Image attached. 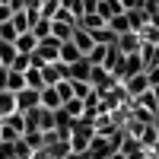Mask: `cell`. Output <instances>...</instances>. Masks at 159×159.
<instances>
[{"label":"cell","instance_id":"obj_2","mask_svg":"<svg viewBox=\"0 0 159 159\" xmlns=\"http://www.w3.org/2000/svg\"><path fill=\"white\" fill-rule=\"evenodd\" d=\"M42 76H45V86H54L61 80H70V67L64 61H51V64L42 67Z\"/></svg>","mask_w":159,"mask_h":159},{"label":"cell","instance_id":"obj_25","mask_svg":"<svg viewBox=\"0 0 159 159\" xmlns=\"http://www.w3.org/2000/svg\"><path fill=\"white\" fill-rule=\"evenodd\" d=\"M61 108L67 111L70 118H83V99H67V102L61 105Z\"/></svg>","mask_w":159,"mask_h":159},{"label":"cell","instance_id":"obj_1","mask_svg":"<svg viewBox=\"0 0 159 159\" xmlns=\"http://www.w3.org/2000/svg\"><path fill=\"white\" fill-rule=\"evenodd\" d=\"M96 137V124L86 121V118H76L70 134H67V143H70V153H86L89 150V140Z\"/></svg>","mask_w":159,"mask_h":159},{"label":"cell","instance_id":"obj_35","mask_svg":"<svg viewBox=\"0 0 159 159\" xmlns=\"http://www.w3.org/2000/svg\"><path fill=\"white\" fill-rule=\"evenodd\" d=\"M150 153H153V156H159V140H156L153 147H150Z\"/></svg>","mask_w":159,"mask_h":159},{"label":"cell","instance_id":"obj_37","mask_svg":"<svg viewBox=\"0 0 159 159\" xmlns=\"http://www.w3.org/2000/svg\"><path fill=\"white\" fill-rule=\"evenodd\" d=\"M147 159H159V156H153V153H147Z\"/></svg>","mask_w":159,"mask_h":159},{"label":"cell","instance_id":"obj_19","mask_svg":"<svg viewBox=\"0 0 159 159\" xmlns=\"http://www.w3.org/2000/svg\"><path fill=\"white\" fill-rule=\"evenodd\" d=\"M22 76H25V86H29V89H38V92L45 89V76H42V70H38V67H29Z\"/></svg>","mask_w":159,"mask_h":159},{"label":"cell","instance_id":"obj_7","mask_svg":"<svg viewBox=\"0 0 159 159\" xmlns=\"http://www.w3.org/2000/svg\"><path fill=\"white\" fill-rule=\"evenodd\" d=\"M96 13L108 22L111 16H118V13H124V7H121V0H96Z\"/></svg>","mask_w":159,"mask_h":159},{"label":"cell","instance_id":"obj_14","mask_svg":"<svg viewBox=\"0 0 159 159\" xmlns=\"http://www.w3.org/2000/svg\"><path fill=\"white\" fill-rule=\"evenodd\" d=\"M16 111V92H7V89H0V121H3L7 115Z\"/></svg>","mask_w":159,"mask_h":159},{"label":"cell","instance_id":"obj_16","mask_svg":"<svg viewBox=\"0 0 159 159\" xmlns=\"http://www.w3.org/2000/svg\"><path fill=\"white\" fill-rule=\"evenodd\" d=\"M73 29H76V25H67V22H57V19H51V35H54L57 42H70Z\"/></svg>","mask_w":159,"mask_h":159},{"label":"cell","instance_id":"obj_13","mask_svg":"<svg viewBox=\"0 0 159 159\" xmlns=\"http://www.w3.org/2000/svg\"><path fill=\"white\" fill-rule=\"evenodd\" d=\"M13 45H16L19 54H32L35 45H38V38H35L32 32H22V35H16V42H13Z\"/></svg>","mask_w":159,"mask_h":159},{"label":"cell","instance_id":"obj_10","mask_svg":"<svg viewBox=\"0 0 159 159\" xmlns=\"http://www.w3.org/2000/svg\"><path fill=\"white\" fill-rule=\"evenodd\" d=\"M140 61H143V70H153L159 64V45H140Z\"/></svg>","mask_w":159,"mask_h":159},{"label":"cell","instance_id":"obj_6","mask_svg":"<svg viewBox=\"0 0 159 159\" xmlns=\"http://www.w3.org/2000/svg\"><path fill=\"white\" fill-rule=\"evenodd\" d=\"M32 108H38V89H29V86H25V89H19L16 92V111H32Z\"/></svg>","mask_w":159,"mask_h":159},{"label":"cell","instance_id":"obj_27","mask_svg":"<svg viewBox=\"0 0 159 159\" xmlns=\"http://www.w3.org/2000/svg\"><path fill=\"white\" fill-rule=\"evenodd\" d=\"M105 54H108V45H96V48L86 54V61H89V64H102V61H105Z\"/></svg>","mask_w":159,"mask_h":159},{"label":"cell","instance_id":"obj_8","mask_svg":"<svg viewBox=\"0 0 159 159\" xmlns=\"http://www.w3.org/2000/svg\"><path fill=\"white\" fill-rule=\"evenodd\" d=\"M70 42H73V45H76L80 51H83V57L89 54L92 48H96V42H92V35H89L86 29H80V25H76V29H73V35H70Z\"/></svg>","mask_w":159,"mask_h":159},{"label":"cell","instance_id":"obj_12","mask_svg":"<svg viewBox=\"0 0 159 159\" xmlns=\"http://www.w3.org/2000/svg\"><path fill=\"white\" fill-rule=\"evenodd\" d=\"M70 67V80H83V83H89V70H92V64L86 57H80L76 64H67Z\"/></svg>","mask_w":159,"mask_h":159},{"label":"cell","instance_id":"obj_20","mask_svg":"<svg viewBox=\"0 0 159 159\" xmlns=\"http://www.w3.org/2000/svg\"><path fill=\"white\" fill-rule=\"evenodd\" d=\"M29 32H32V35L38 38V42H42V38H48V35H51V19H45V16H38V19H35V22L29 25Z\"/></svg>","mask_w":159,"mask_h":159},{"label":"cell","instance_id":"obj_36","mask_svg":"<svg viewBox=\"0 0 159 159\" xmlns=\"http://www.w3.org/2000/svg\"><path fill=\"white\" fill-rule=\"evenodd\" d=\"M153 89V96H156V105H159V86H150Z\"/></svg>","mask_w":159,"mask_h":159},{"label":"cell","instance_id":"obj_24","mask_svg":"<svg viewBox=\"0 0 159 159\" xmlns=\"http://www.w3.org/2000/svg\"><path fill=\"white\" fill-rule=\"evenodd\" d=\"M10 22H13V29H16L19 35H22V32H29V16H25V10H16V13L10 16Z\"/></svg>","mask_w":159,"mask_h":159},{"label":"cell","instance_id":"obj_11","mask_svg":"<svg viewBox=\"0 0 159 159\" xmlns=\"http://www.w3.org/2000/svg\"><path fill=\"white\" fill-rule=\"evenodd\" d=\"M80 57H83V51H80L73 42H61V51H57V61H64V64H76Z\"/></svg>","mask_w":159,"mask_h":159},{"label":"cell","instance_id":"obj_30","mask_svg":"<svg viewBox=\"0 0 159 159\" xmlns=\"http://www.w3.org/2000/svg\"><path fill=\"white\" fill-rule=\"evenodd\" d=\"M10 70L25 73V70H29V54H16V57H13V64H10Z\"/></svg>","mask_w":159,"mask_h":159},{"label":"cell","instance_id":"obj_3","mask_svg":"<svg viewBox=\"0 0 159 159\" xmlns=\"http://www.w3.org/2000/svg\"><path fill=\"white\" fill-rule=\"evenodd\" d=\"M121 86H124V92H127L130 99H137L140 92H147V89H150V76H147V70H143V73H134V76H127Z\"/></svg>","mask_w":159,"mask_h":159},{"label":"cell","instance_id":"obj_34","mask_svg":"<svg viewBox=\"0 0 159 159\" xmlns=\"http://www.w3.org/2000/svg\"><path fill=\"white\" fill-rule=\"evenodd\" d=\"M108 159H127V156H124V153H121V150H118V153H111V156H108Z\"/></svg>","mask_w":159,"mask_h":159},{"label":"cell","instance_id":"obj_32","mask_svg":"<svg viewBox=\"0 0 159 159\" xmlns=\"http://www.w3.org/2000/svg\"><path fill=\"white\" fill-rule=\"evenodd\" d=\"M147 76H150V86H159V64L153 70H147Z\"/></svg>","mask_w":159,"mask_h":159},{"label":"cell","instance_id":"obj_31","mask_svg":"<svg viewBox=\"0 0 159 159\" xmlns=\"http://www.w3.org/2000/svg\"><path fill=\"white\" fill-rule=\"evenodd\" d=\"M54 19H57V22H67V25H76V16H73L70 10H64V7L54 13Z\"/></svg>","mask_w":159,"mask_h":159},{"label":"cell","instance_id":"obj_22","mask_svg":"<svg viewBox=\"0 0 159 159\" xmlns=\"http://www.w3.org/2000/svg\"><path fill=\"white\" fill-rule=\"evenodd\" d=\"M134 105H140V108H147V111H159V105H156V96H153V89H147V92H140L137 99H130Z\"/></svg>","mask_w":159,"mask_h":159},{"label":"cell","instance_id":"obj_38","mask_svg":"<svg viewBox=\"0 0 159 159\" xmlns=\"http://www.w3.org/2000/svg\"><path fill=\"white\" fill-rule=\"evenodd\" d=\"M83 3H96V0H83Z\"/></svg>","mask_w":159,"mask_h":159},{"label":"cell","instance_id":"obj_29","mask_svg":"<svg viewBox=\"0 0 159 159\" xmlns=\"http://www.w3.org/2000/svg\"><path fill=\"white\" fill-rule=\"evenodd\" d=\"M16 29H13V22L7 19V22H0V38H3V42H16Z\"/></svg>","mask_w":159,"mask_h":159},{"label":"cell","instance_id":"obj_40","mask_svg":"<svg viewBox=\"0 0 159 159\" xmlns=\"http://www.w3.org/2000/svg\"><path fill=\"white\" fill-rule=\"evenodd\" d=\"M0 67H3V64H0Z\"/></svg>","mask_w":159,"mask_h":159},{"label":"cell","instance_id":"obj_15","mask_svg":"<svg viewBox=\"0 0 159 159\" xmlns=\"http://www.w3.org/2000/svg\"><path fill=\"white\" fill-rule=\"evenodd\" d=\"M137 35H140L143 45H159V25L156 22H147L143 29H137Z\"/></svg>","mask_w":159,"mask_h":159},{"label":"cell","instance_id":"obj_5","mask_svg":"<svg viewBox=\"0 0 159 159\" xmlns=\"http://www.w3.org/2000/svg\"><path fill=\"white\" fill-rule=\"evenodd\" d=\"M57 51H61V42H57L54 35H48V38H42V42L35 45V54L42 57V61H48V64L57 61Z\"/></svg>","mask_w":159,"mask_h":159},{"label":"cell","instance_id":"obj_26","mask_svg":"<svg viewBox=\"0 0 159 159\" xmlns=\"http://www.w3.org/2000/svg\"><path fill=\"white\" fill-rule=\"evenodd\" d=\"M70 89H73V99H86L89 92H92V86L83 83V80H70Z\"/></svg>","mask_w":159,"mask_h":159},{"label":"cell","instance_id":"obj_39","mask_svg":"<svg viewBox=\"0 0 159 159\" xmlns=\"http://www.w3.org/2000/svg\"><path fill=\"white\" fill-rule=\"evenodd\" d=\"M0 3H7V7H10V0H0Z\"/></svg>","mask_w":159,"mask_h":159},{"label":"cell","instance_id":"obj_28","mask_svg":"<svg viewBox=\"0 0 159 159\" xmlns=\"http://www.w3.org/2000/svg\"><path fill=\"white\" fill-rule=\"evenodd\" d=\"M54 89H57V96H61V105L67 102V99H73V89H70V80H61V83H54Z\"/></svg>","mask_w":159,"mask_h":159},{"label":"cell","instance_id":"obj_9","mask_svg":"<svg viewBox=\"0 0 159 159\" xmlns=\"http://www.w3.org/2000/svg\"><path fill=\"white\" fill-rule=\"evenodd\" d=\"M38 105H42V108L57 111V108H61V96H57V89H54V86H45L42 92H38Z\"/></svg>","mask_w":159,"mask_h":159},{"label":"cell","instance_id":"obj_21","mask_svg":"<svg viewBox=\"0 0 159 159\" xmlns=\"http://www.w3.org/2000/svg\"><path fill=\"white\" fill-rule=\"evenodd\" d=\"M108 29H111L115 35H121V32H134V29H130V22H127V13H118V16H111V19H108Z\"/></svg>","mask_w":159,"mask_h":159},{"label":"cell","instance_id":"obj_17","mask_svg":"<svg viewBox=\"0 0 159 159\" xmlns=\"http://www.w3.org/2000/svg\"><path fill=\"white\" fill-rule=\"evenodd\" d=\"M7 92H19V89H25V76L19 73V70H10L7 67V86H3Z\"/></svg>","mask_w":159,"mask_h":159},{"label":"cell","instance_id":"obj_23","mask_svg":"<svg viewBox=\"0 0 159 159\" xmlns=\"http://www.w3.org/2000/svg\"><path fill=\"white\" fill-rule=\"evenodd\" d=\"M16 54H19V51H16V45H13V42H3V38H0V64H3V67H10Z\"/></svg>","mask_w":159,"mask_h":159},{"label":"cell","instance_id":"obj_4","mask_svg":"<svg viewBox=\"0 0 159 159\" xmlns=\"http://www.w3.org/2000/svg\"><path fill=\"white\" fill-rule=\"evenodd\" d=\"M140 35L137 32H121L118 35V42H115V48L121 51V54H140Z\"/></svg>","mask_w":159,"mask_h":159},{"label":"cell","instance_id":"obj_33","mask_svg":"<svg viewBox=\"0 0 159 159\" xmlns=\"http://www.w3.org/2000/svg\"><path fill=\"white\" fill-rule=\"evenodd\" d=\"M10 16H13V10H10V7H7V3H0V22H7V19H10Z\"/></svg>","mask_w":159,"mask_h":159},{"label":"cell","instance_id":"obj_18","mask_svg":"<svg viewBox=\"0 0 159 159\" xmlns=\"http://www.w3.org/2000/svg\"><path fill=\"white\" fill-rule=\"evenodd\" d=\"M89 35H92V42H96V45H115V42H118V35H115V32L108 29V22H105L102 29H96V32H89Z\"/></svg>","mask_w":159,"mask_h":159}]
</instances>
